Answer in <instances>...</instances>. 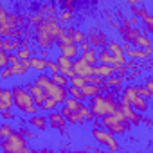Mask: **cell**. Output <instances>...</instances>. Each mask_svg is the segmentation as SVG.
I'll return each mask as SVG.
<instances>
[{
	"label": "cell",
	"mask_w": 153,
	"mask_h": 153,
	"mask_svg": "<svg viewBox=\"0 0 153 153\" xmlns=\"http://www.w3.org/2000/svg\"><path fill=\"white\" fill-rule=\"evenodd\" d=\"M11 92H13V106H16L24 115H34V114H38L40 108L34 105L33 96L29 94V90L24 85H15L11 88Z\"/></svg>",
	"instance_id": "6da1fadb"
},
{
	"label": "cell",
	"mask_w": 153,
	"mask_h": 153,
	"mask_svg": "<svg viewBox=\"0 0 153 153\" xmlns=\"http://www.w3.org/2000/svg\"><path fill=\"white\" fill-rule=\"evenodd\" d=\"M0 149L4 151H11V153H29V146H27V139L20 133V131H11L7 137L0 139Z\"/></svg>",
	"instance_id": "7a4b0ae2"
},
{
	"label": "cell",
	"mask_w": 153,
	"mask_h": 153,
	"mask_svg": "<svg viewBox=\"0 0 153 153\" xmlns=\"http://www.w3.org/2000/svg\"><path fill=\"white\" fill-rule=\"evenodd\" d=\"M101 126H105L110 133H114V135H124V133H128L130 131V128H131V124L128 123V121H119L114 114H106V115H103L101 119Z\"/></svg>",
	"instance_id": "3957f363"
},
{
	"label": "cell",
	"mask_w": 153,
	"mask_h": 153,
	"mask_svg": "<svg viewBox=\"0 0 153 153\" xmlns=\"http://www.w3.org/2000/svg\"><path fill=\"white\" fill-rule=\"evenodd\" d=\"M92 137L96 139V142H99L101 146L108 148L110 151H117V149H119V144H117L115 135H114V133H110L106 128L94 126V128H92Z\"/></svg>",
	"instance_id": "277c9868"
},
{
	"label": "cell",
	"mask_w": 153,
	"mask_h": 153,
	"mask_svg": "<svg viewBox=\"0 0 153 153\" xmlns=\"http://www.w3.org/2000/svg\"><path fill=\"white\" fill-rule=\"evenodd\" d=\"M43 90H45V96L47 97H52L58 105H61L65 99H67V96H68V92H67V87H61V85H56L54 81H49L45 87H43Z\"/></svg>",
	"instance_id": "5b68a950"
},
{
	"label": "cell",
	"mask_w": 153,
	"mask_h": 153,
	"mask_svg": "<svg viewBox=\"0 0 153 153\" xmlns=\"http://www.w3.org/2000/svg\"><path fill=\"white\" fill-rule=\"evenodd\" d=\"M47 123H49V128H52V130L59 131L61 135H65V133H67L68 123L65 121V117H63L59 112H56V110H51V112H49V115H47Z\"/></svg>",
	"instance_id": "8992f818"
},
{
	"label": "cell",
	"mask_w": 153,
	"mask_h": 153,
	"mask_svg": "<svg viewBox=\"0 0 153 153\" xmlns=\"http://www.w3.org/2000/svg\"><path fill=\"white\" fill-rule=\"evenodd\" d=\"M72 72L74 76H81V78H87V76L94 74V65H90L88 61H85L81 56L72 59Z\"/></svg>",
	"instance_id": "52a82bcc"
},
{
	"label": "cell",
	"mask_w": 153,
	"mask_h": 153,
	"mask_svg": "<svg viewBox=\"0 0 153 153\" xmlns=\"http://www.w3.org/2000/svg\"><path fill=\"white\" fill-rule=\"evenodd\" d=\"M59 114H61V115L65 117V121H67L68 124H72V126H83V124H85V119H83V115H81L79 112H72V110L67 108L65 105H61Z\"/></svg>",
	"instance_id": "ba28073f"
},
{
	"label": "cell",
	"mask_w": 153,
	"mask_h": 153,
	"mask_svg": "<svg viewBox=\"0 0 153 153\" xmlns=\"http://www.w3.org/2000/svg\"><path fill=\"white\" fill-rule=\"evenodd\" d=\"M87 40H88V43H90V47H94V49H99V47H105L106 45V34L103 33V31H99V29H90L88 33H87Z\"/></svg>",
	"instance_id": "9c48e42d"
},
{
	"label": "cell",
	"mask_w": 153,
	"mask_h": 153,
	"mask_svg": "<svg viewBox=\"0 0 153 153\" xmlns=\"http://www.w3.org/2000/svg\"><path fill=\"white\" fill-rule=\"evenodd\" d=\"M151 54H153L151 47H146V49L131 47L130 51H126V52H124V56H126V58H130V59H137V61H142V59H151Z\"/></svg>",
	"instance_id": "30bf717a"
},
{
	"label": "cell",
	"mask_w": 153,
	"mask_h": 153,
	"mask_svg": "<svg viewBox=\"0 0 153 153\" xmlns=\"http://www.w3.org/2000/svg\"><path fill=\"white\" fill-rule=\"evenodd\" d=\"M25 88H27V90H29V94L33 96L34 105L40 108V105H42V103H43V99L47 97V96H45V90H43L40 85H36V83H34V79H33V81H29V83L25 85Z\"/></svg>",
	"instance_id": "8fae6325"
},
{
	"label": "cell",
	"mask_w": 153,
	"mask_h": 153,
	"mask_svg": "<svg viewBox=\"0 0 153 153\" xmlns=\"http://www.w3.org/2000/svg\"><path fill=\"white\" fill-rule=\"evenodd\" d=\"M58 49H59V52L63 54V56H67V58H70V59H74V58H78L79 56V47H78V43H54Z\"/></svg>",
	"instance_id": "7c38bea8"
},
{
	"label": "cell",
	"mask_w": 153,
	"mask_h": 153,
	"mask_svg": "<svg viewBox=\"0 0 153 153\" xmlns=\"http://www.w3.org/2000/svg\"><path fill=\"white\" fill-rule=\"evenodd\" d=\"M13 108V92L7 87H0V112Z\"/></svg>",
	"instance_id": "4fadbf2b"
},
{
	"label": "cell",
	"mask_w": 153,
	"mask_h": 153,
	"mask_svg": "<svg viewBox=\"0 0 153 153\" xmlns=\"http://www.w3.org/2000/svg\"><path fill=\"white\" fill-rule=\"evenodd\" d=\"M22 45V38H2V42H0V49L6 51V52H16V49Z\"/></svg>",
	"instance_id": "5bb4252c"
},
{
	"label": "cell",
	"mask_w": 153,
	"mask_h": 153,
	"mask_svg": "<svg viewBox=\"0 0 153 153\" xmlns=\"http://www.w3.org/2000/svg\"><path fill=\"white\" fill-rule=\"evenodd\" d=\"M29 67H31V70H34V72H45V68H47V59H43V58L38 56V54H33V56L29 58Z\"/></svg>",
	"instance_id": "9a60e30c"
},
{
	"label": "cell",
	"mask_w": 153,
	"mask_h": 153,
	"mask_svg": "<svg viewBox=\"0 0 153 153\" xmlns=\"http://www.w3.org/2000/svg\"><path fill=\"white\" fill-rule=\"evenodd\" d=\"M65 33L72 38V42H74V43H81L83 40H87V33H85V31H81V29H78V27L68 25V27H65Z\"/></svg>",
	"instance_id": "2e32d148"
},
{
	"label": "cell",
	"mask_w": 153,
	"mask_h": 153,
	"mask_svg": "<svg viewBox=\"0 0 153 153\" xmlns=\"http://www.w3.org/2000/svg\"><path fill=\"white\" fill-rule=\"evenodd\" d=\"M130 106L133 108V110H137L139 114H146L148 110H149V105H148V99H144V97H140L139 94L131 99V103H130Z\"/></svg>",
	"instance_id": "e0dca14e"
},
{
	"label": "cell",
	"mask_w": 153,
	"mask_h": 153,
	"mask_svg": "<svg viewBox=\"0 0 153 153\" xmlns=\"http://www.w3.org/2000/svg\"><path fill=\"white\" fill-rule=\"evenodd\" d=\"M29 124H31L33 128H36L38 131H43V130H47V128H49L47 117H45V115H38V114L31 115V119H29Z\"/></svg>",
	"instance_id": "ac0fdd59"
},
{
	"label": "cell",
	"mask_w": 153,
	"mask_h": 153,
	"mask_svg": "<svg viewBox=\"0 0 153 153\" xmlns=\"http://www.w3.org/2000/svg\"><path fill=\"white\" fill-rule=\"evenodd\" d=\"M94 74L96 76H101V78H108V76L114 74V65H108V63H96L94 65Z\"/></svg>",
	"instance_id": "d6986e66"
},
{
	"label": "cell",
	"mask_w": 153,
	"mask_h": 153,
	"mask_svg": "<svg viewBox=\"0 0 153 153\" xmlns=\"http://www.w3.org/2000/svg\"><path fill=\"white\" fill-rule=\"evenodd\" d=\"M97 63H108V65H115V58L110 54V51L106 47H99L97 49Z\"/></svg>",
	"instance_id": "ffe728a7"
},
{
	"label": "cell",
	"mask_w": 153,
	"mask_h": 153,
	"mask_svg": "<svg viewBox=\"0 0 153 153\" xmlns=\"http://www.w3.org/2000/svg\"><path fill=\"white\" fill-rule=\"evenodd\" d=\"M133 47H139V49H146V47H151V40H149V34L144 31V33H139L137 38L131 42Z\"/></svg>",
	"instance_id": "44dd1931"
},
{
	"label": "cell",
	"mask_w": 153,
	"mask_h": 153,
	"mask_svg": "<svg viewBox=\"0 0 153 153\" xmlns=\"http://www.w3.org/2000/svg\"><path fill=\"white\" fill-rule=\"evenodd\" d=\"M81 92H83V96L88 99V97H94V96H97V94H103V90H101V85H92V83H85L83 87H81Z\"/></svg>",
	"instance_id": "7402d4cb"
},
{
	"label": "cell",
	"mask_w": 153,
	"mask_h": 153,
	"mask_svg": "<svg viewBox=\"0 0 153 153\" xmlns=\"http://www.w3.org/2000/svg\"><path fill=\"white\" fill-rule=\"evenodd\" d=\"M81 58H83L85 61H88L90 65H96V63H97V49L90 47V49L83 51V52H81Z\"/></svg>",
	"instance_id": "603a6c76"
},
{
	"label": "cell",
	"mask_w": 153,
	"mask_h": 153,
	"mask_svg": "<svg viewBox=\"0 0 153 153\" xmlns=\"http://www.w3.org/2000/svg\"><path fill=\"white\" fill-rule=\"evenodd\" d=\"M67 92H68V96H70V97L78 99V101H87V97L83 96V92H81V88H79V87L68 85V87H67Z\"/></svg>",
	"instance_id": "cb8c5ba5"
},
{
	"label": "cell",
	"mask_w": 153,
	"mask_h": 153,
	"mask_svg": "<svg viewBox=\"0 0 153 153\" xmlns=\"http://www.w3.org/2000/svg\"><path fill=\"white\" fill-rule=\"evenodd\" d=\"M51 76V81H54L56 85H61V87H68V78L63 76L61 72H56V74H49Z\"/></svg>",
	"instance_id": "d4e9b609"
},
{
	"label": "cell",
	"mask_w": 153,
	"mask_h": 153,
	"mask_svg": "<svg viewBox=\"0 0 153 153\" xmlns=\"http://www.w3.org/2000/svg\"><path fill=\"white\" fill-rule=\"evenodd\" d=\"M72 16H74V9H65V7H61V13H59L58 20H59L61 24H70Z\"/></svg>",
	"instance_id": "484cf974"
},
{
	"label": "cell",
	"mask_w": 153,
	"mask_h": 153,
	"mask_svg": "<svg viewBox=\"0 0 153 153\" xmlns=\"http://www.w3.org/2000/svg\"><path fill=\"white\" fill-rule=\"evenodd\" d=\"M34 52H36V51H33L31 47H22V45H20V47L16 49V56H18L20 59H29Z\"/></svg>",
	"instance_id": "4316f807"
},
{
	"label": "cell",
	"mask_w": 153,
	"mask_h": 153,
	"mask_svg": "<svg viewBox=\"0 0 153 153\" xmlns=\"http://www.w3.org/2000/svg\"><path fill=\"white\" fill-rule=\"evenodd\" d=\"M56 108H58V103L52 97H45L43 103L40 105V110H43V112H51V110H56Z\"/></svg>",
	"instance_id": "83f0119b"
},
{
	"label": "cell",
	"mask_w": 153,
	"mask_h": 153,
	"mask_svg": "<svg viewBox=\"0 0 153 153\" xmlns=\"http://www.w3.org/2000/svg\"><path fill=\"white\" fill-rule=\"evenodd\" d=\"M40 13L47 18V16H56V6L54 4H43L40 6Z\"/></svg>",
	"instance_id": "f1b7e54d"
},
{
	"label": "cell",
	"mask_w": 153,
	"mask_h": 153,
	"mask_svg": "<svg viewBox=\"0 0 153 153\" xmlns=\"http://www.w3.org/2000/svg\"><path fill=\"white\" fill-rule=\"evenodd\" d=\"M130 9H131L133 16H137L139 20H142L144 16H148V15H149V13H148V9H146V7H142V6H131Z\"/></svg>",
	"instance_id": "f546056e"
},
{
	"label": "cell",
	"mask_w": 153,
	"mask_h": 153,
	"mask_svg": "<svg viewBox=\"0 0 153 153\" xmlns=\"http://www.w3.org/2000/svg\"><path fill=\"white\" fill-rule=\"evenodd\" d=\"M135 88H137V94H139L140 97H144V99H148V101L151 99V96H153V94H151L144 85H137V83H135Z\"/></svg>",
	"instance_id": "4dcf8cb0"
},
{
	"label": "cell",
	"mask_w": 153,
	"mask_h": 153,
	"mask_svg": "<svg viewBox=\"0 0 153 153\" xmlns=\"http://www.w3.org/2000/svg\"><path fill=\"white\" fill-rule=\"evenodd\" d=\"M87 81H85V78H81V76H72V78L68 79V85H74V87H83Z\"/></svg>",
	"instance_id": "1f68e13d"
},
{
	"label": "cell",
	"mask_w": 153,
	"mask_h": 153,
	"mask_svg": "<svg viewBox=\"0 0 153 153\" xmlns=\"http://www.w3.org/2000/svg\"><path fill=\"white\" fill-rule=\"evenodd\" d=\"M11 131H13V126H11L9 123H4V124H0V139L7 137Z\"/></svg>",
	"instance_id": "d6a6232c"
},
{
	"label": "cell",
	"mask_w": 153,
	"mask_h": 153,
	"mask_svg": "<svg viewBox=\"0 0 153 153\" xmlns=\"http://www.w3.org/2000/svg\"><path fill=\"white\" fill-rule=\"evenodd\" d=\"M43 18H45V16H43V15H42L40 11H38V13H33V15L29 16V24H31V25L34 27V25H38V24H40V22H42Z\"/></svg>",
	"instance_id": "836d02e7"
},
{
	"label": "cell",
	"mask_w": 153,
	"mask_h": 153,
	"mask_svg": "<svg viewBox=\"0 0 153 153\" xmlns=\"http://www.w3.org/2000/svg\"><path fill=\"white\" fill-rule=\"evenodd\" d=\"M45 72H49V74H56V72H59L58 63H56L54 59H47V68H45Z\"/></svg>",
	"instance_id": "e575fe53"
},
{
	"label": "cell",
	"mask_w": 153,
	"mask_h": 153,
	"mask_svg": "<svg viewBox=\"0 0 153 153\" xmlns=\"http://www.w3.org/2000/svg\"><path fill=\"white\" fill-rule=\"evenodd\" d=\"M11 76H13V72H11V67L9 65H6V67L0 68V79H9Z\"/></svg>",
	"instance_id": "d590c367"
},
{
	"label": "cell",
	"mask_w": 153,
	"mask_h": 153,
	"mask_svg": "<svg viewBox=\"0 0 153 153\" xmlns=\"http://www.w3.org/2000/svg\"><path fill=\"white\" fill-rule=\"evenodd\" d=\"M140 22H144V24H146V33H148V34H151V33H153V18H151V15L144 16Z\"/></svg>",
	"instance_id": "8d00e7d4"
},
{
	"label": "cell",
	"mask_w": 153,
	"mask_h": 153,
	"mask_svg": "<svg viewBox=\"0 0 153 153\" xmlns=\"http://www.w3.org/2000/svg\"><path fill=\"white\" fill-rule=\"evenodd\" d=\"M85 81H87V83H92V85H101V83H103V78H101V76L92 74V76H87Z\"/></svg>",
	"instance_id": "74e56055"
},
{
	"label": "cell",
	"mask_w": 153,
	"mask_h": 153,
	"mask_svg": "<svg viewBox=\"0 0 153 153\" xmlns=\"http://www.w3.org/2000/svg\"><path fill=\"white\" fill-rule=\"evenodd\" d=\"M0 115H2L6 121H13V119H15V114H13V110H11V108H7V110H2V112H0Z\"/></svg>",
	"instance_id": "f35d334b"
},
{
	"label": "cell",
	"mask_w": 153,
	"mask_h": 153,
	"mask_svg": "<svg viewBox=\"0 0 153 153\" xmlns=\"http://www.w3.org/2000/svg\"><path fill=\"white\" fill-rule=\"evenodd\" d=\"M18 131H20V133H22V135H24V137H25L27 140L34 137V133H33V131H31L29 128H25V126H20V130H18Z\"/></svg>",
	"instance_id": "ab89813d"
},
{
	"label": "cell",
	"mask_w": 153,
	"mask_h": 153,
	"mask_svg": "<svg viewBox=\"0 0 153 153\" xmlns=\"http://www.w3.org/2000/svg\"><path fill=\"white\" fill-rule=\"evenodd\" d=\"M7 18H9V13H7L2 6H0V25L6 24V22H7Z\"/></svg>",
	"instance_id": "60d3db41"
},
{
	"label": "cell",
	"mask_w": 153,
	"mask_h": 153,
	"mask_svg": "<svg viewBox=\"0 0 153 153\" xmlns=\"http://www.w3.org/2000/svg\"><path fill=\"white\" fill-rule=\"evenodd\" d=\"M6 65H7V52L0 49V68L6 67Z\"/></svg>",
	"instance_id": "b9f144b4"
},
{
	"label": "cell",
	"mask_w": 153,
	"mask_h": 153,
	"mask_svg": "<svg viewBox=\"0 0 153 153\" xmlns=\"http://www.w3.org/2000/svg\"><path fill=\"white\" fill-rule=\"evenodd\" d=\"M38 56H42L43 59H51V49H40Z\"/></svg>",
	"instance_id": "7bdbcfd3"
},
{
	"label": "cell",
	"mask_w": 153,
	"mask_h": 153,
	"mask_svg": "<svg viewBox=\"0 0 153 153\" xmlns=\"http://www.w3.org/2000/svg\"><path fill=\"white\" fill-rule=\"evenodd\" d=\"M78 47H79V52H83V51L90 49V43H88V40H83L81 43H78Z\"/></svg>",
	"instance_id": "ee69618b"
},
{
	"label": "cell",
	"mask_w": 153,
	"mask_h": 153,
	"mask_svg": "<svg viewBox=\"0 0 153 153\" xmlns=\"http://www.w3.org/2000/svg\"><path fill=\"white\" fill-rule=\"evenodd\" d=\"M128 22H130V25H131V27H140V20H139L137 16H133V18H128Z\"/></svg>",
	"instance_id": "f6af8a7d"
},
{
	"label": "cell",
	"mask_w": 153,
	"mask_h": 153,
	"mask_svg": "<svg viewBox=\"0 0 153 153\" xmlns=\"http://www.w3.org/2000/svg\"><path fill=\"white\" fill-rule=\"evenodd\" d=\"M144 87H146V88H148V90H149V92L153 94V79H151V78H148V79H146Z\"/></svg>",
	"instance_id": "bcb514c9"
},
{
	"label": "cell",
	"mask_w": 153,
	"mask_h": 153,
	"mask_svg": "<svg viewBox=\"0 0 153 153\" xmlns=\"http://www.w3.org/2000/svg\"><path fill=\"white\" fill-rule=\"evenodd\" d=\"M96 121V115L92 114V112H88L87 115H85V123H94Z\"/></svg>",
	"instance_id": "7dc6e473"
},
{
	"label": "cell",
	"mask_w": 153,
	"mask_h": 153,
	"mask_svg": "<svg viewBox=\"0 0 153 153\" xmlns=\"http://www.w3.org/2000/svg\"><path fill=\"white\" fill-rule=\"evenodd\" d=\"M121 47H123V51L126 52V51H130L133 45H131V42H123V43H121Z\"/></svg>",
	"instance_id": "c3c4849f"
},
{
	"label": "cell",
	"mask_w": 153,
	"mask_h": 153,
	"mask_svg": "<svg viewBox=\"0 0 153 153\" xmlns=\"http://www.w3.org/2000/svg\"><path fill=\"white\" fill-rule=\"evenodd\" d=\"M142 123H144L148 128H151V126H153V121H151L149 117H142Z\"/></svg>",
	"instance_id": "681fc988"
},
{
	"label": "cell",
	"mask_w": 153,
	"mask_h": 153,
	"mask_svg": "<svg viewBox=\"0 0 153 153\" xmlns=\"http://www.w3.org/2000/svg\"><path fill=\"white\" fill-rule=\"evenodd\" d=\"M128 4H130V6H139L140 0H128Z\"/></svg>",
	"instance_id": "f907efd6"
},
{
	"label": "cell",
	"mask_w": 153,
	"mask_h": 153,
	"mask_svg": "<svg viewBox=\"0 0 153 153\" xmlns=\"http://www.w3.org/2000/svg\"><path fill=\"white\" fill-rule=\"evenodd\" d=\"M0 42H2V36H0Z\"/></svg>",
	"instance_id": "816d5d0a"
}]
</instances>
